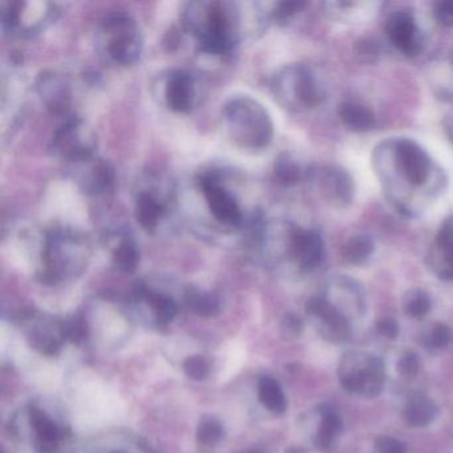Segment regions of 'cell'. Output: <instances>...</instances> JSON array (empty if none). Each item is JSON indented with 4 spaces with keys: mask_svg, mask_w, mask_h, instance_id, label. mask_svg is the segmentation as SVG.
I'll use <instances>...</instances> for the list:
<instances>
[{
    "mask_svg": "<svg viewBox=\"0 0 453 453\" xmlns=\"http://www.w3.org/2000/svg\"><path fill=\"white\" fill-rule=\"evenodd\" d=\"M310 181L314 182L322 197L334 208L343 209L351 205L357 195L351 174L339 165L314 166Z\"/></svg>",
    "mask_w": 453,
    "mask_h": 453,
    "instance_id": "8fae6325",
    "label": "cell"
},
{
    "mask_svg": "<svg viewBox=\"0 0 453 453\" xmlns=\"http://www.w3.org/2000/svg\"><path fill=\"white\" fill-rule=\"evenodd\" d=\"M402 306L403 311L407 317L420 320L431 311V296L421 288H411L403 296Z\"/></svg>",
    "mask_w": 453,
    "mask_h": 453,
    "instance_id": "f546056e",
    "label": "cell"
},
{
    "mask_svg": "<svg viewBox=\"0 0 453 453\" xmlns=\"http://www.w3.org/2000/svg\"><path fill=\"white\" fill-rule=\"evenodd\" d=\"M426 264L437 278L453 282V216L440 225L426 256Z\"/></svg>",
    "mask_w": 453,
    "mask_h": 453,
    "instance_id": "e0dca14e",
    "label": "cell"
},
{
    "mask_svg": "<svg viewBox=\"0 0 453 453\" xmlns=\"http://www.w3.org/2000/svg\"><path fill=\"white\" fill-rule=\"evenodd\" d=\"M105 55L115 65H136L142 54V35L136 20L123 12H110L100 22Z\"/></svg>",
    "mask_w": 453,
    "mask_h": 453,
    "instance_id": "52a82bcc",
    "label": "cell"
},
{
    "mask_svg": "<svg viewBox=\"0 0 453 453\" xmlns=\"http://www.w3.org/2000/svg\"><path fill=\"white\" fill-rule=\"evenodd\" d=\"M434 19L444 26V27H453V0H445V2H437L434 4Z\"/></svg>",
    "mask_w": 453,
    "mask_h": 453,
    "instance_id": "74e56055",
    "label": "cell"
},
{
    "mask_svg": "<svg viewBox=\"0 0 453 453\" xmlns=\"http://www.w3.org/2000/svg\"><path fill=\"white\" fill-rule=\"evenodd\" d=\"M242 18L238 4L198 0L185 4L181 25L197 39L201 51L224 55L232 51L240 39Z\"/></svg>",
    "mask_w": 453,
    "mask_h": 453,
    "instance_id": "7a4b0ae2",
    "label": "cell"
},
{
    "mask_svg": "<svg viewBox=\"0 0 453 453\" xmlns=\"http://www.w3.org/2000/svg\"><path fill=\"white\" fill-rule=\"evenodd\" d=\"M31 421H33L34 428L38 434L39 441L43 444L44 448L47 449L54 448L59 442L60 437H62V429L46 413L42 412L38 408H33Z\"/></svg>",
    "mask_w": 453,
    "mask_h": 453,
    "instance_id": "83f0119b",
    "label": "cell"
},
{
    "mask_svg": "<svg viewBox=\"0 0 453 453\" xmlns=\"http://www.w3.org/2000/svg\"><path fill=\"white\" fill-rule=\"evenodd\" d=\"M275 99L291 112H306L319 107L327 91L319 76L306 65H288L280 68L272 83Z\"/></svg>",
    "mask_w": 453,
    "mask_h": 453,
    "instance_id": "5b68a950",
    "label": "cell"
},
{
    "mask_svg": "<svg viewBox=\"0 0 453 453\" xmlns=\"http://www.w3.org/2000/svg\"><path fill=\"white\" fill-rule=\"evenodd\" d=\"M198 185L217 222L229 227L242 226V209L234 195L221 184L219 174L203 173L198 180Z\"/></svg>",
    "mask_w": 453,
    "mask_h": 453,
    "instance_id": "30bf717a",
    "label": "cell"
},
{
    "mask_svg": "<svg viewBox=\"0 0 453 453\" xmlns=\"http://www.w3.org/2000/svg\"><path fill=\"white\" fill-rule=\"evenodd\" d=\"M43 282L57 283L75 277L86 269L88 264V240L78 230L71 227H54L44 235L42 248Z\"/></svg>",
    "mask_w": 453,
    "mask_h": 453,
    "instance_id": "3957f363",
    "label": "cell"
},
{
    "mask_svg": "<svg viewBox=\"0 0 453 453\" xmlns=\"http://www.w3.org/2000/svg\"><path fill=\"white\" fill-rule=\"evenodd\" d=\"M453 341L452 328L445 323H434L424 334L423 343L428 351L439 352L447 349Z\"/></svg>",
    "mask_w": 453,
    "mask_h": 453,
    "instance_id": "4dcf8cb0",
    "label": "cell"
},
{
    "mask_svg": "<svg viewBox=\"0 0 453 453\" xmlns=\"http://www.w3.org/2000/svg\"><path fill=\"white\" fill-rule=\"evenodd\" d=\"M258 396L265 408L275 415H282L288 408V400L280 388V383L270 376H264L259 380Z\"/></svg>",
    "mask_w": 453,
    "mask_h": 453,
    "instance_id": "484cf974",
    "label": "cell"
},
{
    "mask_svg": "<svg viewBox=\"0 0 453 453\" xmlns=\"http://www.w3.org/2000/svg\"><path fill=\"white\" fill-rule=\"evenodd\" d=\"M319 423L314 436V445L320 452L330 453L338 447L343 434V420L334 408L322 405L318 411Z\"/></svg>",
    "mask_w": 453,
    "mask_h": 453,
    "instance_id": "d6986e66",
    "label": "cell"
},
{
    "mask_svg": "<svg viewBox=\"0 0 453 453\" xmlns=\"http://www.w3.org/2000/svg\"><path fill=\"white\" fill-rule=\"evenodd\" d=\"M338 379L349 394L373 399L381 394L386 384V365L370 352L349 351L339 362Z\"/></svg>",
    "mask_w": 453,
    "mask_h": 453,
    "instance_id": "8992f818",
    "label": "cell"
},
{
    "mask_svg": "<svg viewBox=\"0 0 453 453\" xmlns=\"http://www.w3.org/2000/svg\"><path fill=\"white\" fill-rule=\"evenodd\" d=\"M112 453H124V452H120V450H118V452H112Z\"/></svg>",
    "mask_w": 453,
    "mask_h": 453,
    "instance_id": "7bdbcfd3",
    "label": "cell"
},
{
    "mask_svg": "<svg viewBox=\"0 0 453 453\" xmlns=\"http://www.w3.org/2000/svg\"><path fill=\"white\" fill-rule=\"evenodd\" d=\"M439 408L431 397L426 395L416 394L408 396L404 407H403V418L407 426L412 428H426L434 423Z\"/></svg>",
    "mask_w": 453,
    "mask_h": 453,
    "instance_id": "44dd1931",
    "label": "cell"
},
{
    "mask_svg": "<svg viewBox=\"0 0 453 453\" xmlns=\"http://www.w3.org/2000/svg\"><path fill=\"white\" fill-rule=\"evenodd\" d=\"M36 91L52 115L70 118L71 84L62 73L44 71L36 79Z\"/></svg>",
    "mask_w": 453,
    "mask_h": 453,
    "instance_id": "2e32d148",
    "label": "cell"
},
{
    "mask_svg": "<svg viewBox=\"0 0 453 453\" xmlns=\"http://www.w3.org/2000/svg\"><path fill=\"white\" fill-rule=\"evenodd\" d=\"M306 4L303 2H280L270 10V18L275 22L285 23L298 12H303Z\"/></svg>",
    "mask_w": 453,
    "mask_h": 453,
    "instance_id": "d6a6232c",
    "label": "cell"
},
{
    "mask_svg": "<svg viewBox=\"0 0 453 453\" xmlns=\"http://www.w3.org/2000/svg\"><path fill=\"white\" fill-rule=\"evenodd\" d=\"M306 310L326 341L330 343H346L351 339V320L338 311L325 296H318L310 299Z\"/></svg>",
    "mask_w": 453,
    "mask_h": 453,
    "instance_id": "4fadbf2b",
    "label": "cell"
},
{
    "mask_svg": "<svg viewBox=\"0 0 453 453\" xmlns=\"http://www.w3.org/2000/svg\"><path fill=\"white\" fill-rule=\"evenodd\" d=\"M62 334L65 338L70 341L78 342L83 341L88 334V328H87V322L83 317L78 315V317L71 318L68 322H65L62 326Z\"/></svg>",
    "mask_w": 453,
    "mask_h": 453,
    "instance_id": "d590c367",
    "label": "cell"
},
{
    "mask_svg": "<svg viewBox=\"0 0 453 453\" xmlns=\"http://www.w3.org/2000/svg\"><path fill=\"white\" fill-rule=\"evenodd\" d=\"M137 298L145 301L148 306L153 310L157 320L160 323L172 322L173 318L177 314V304L171 296H165V294L156 293V291L150 290L145 286H139L136 288Z\"/></svg>",
    "mask_w": 453,
    "mask_h": 453,
    "instance_id": "cb8c5ba5",
    "label": "cell"
},
{
    "mask_svg": "<svg viewBox=\"0 0 453 453\" xmlns=\"http://www.w3.org/2000/svg\"><path fill=\"white\" fill-rule=\"evenodd\" d=\"M224 436V426L214 418H203L198 424L197 440L203 447H213Z\"/></svg>",
    "mask_w": 453,
    "mask_h": 453,
    "instance_id": "1f68e13d",
    "label": "cell"
},
{
    "mask_svg": "<svg viewBox=\"0 0 453 453\" xmlns=\"http://www.w3.org/2000/svg\"><path fill=\"white\" fill-rule=\"evenodd\" d=\"M373 168L380 179L387 200L394 201L399 192L420 193L426 198L437 197L444 190L447 179L431 156L411 139H392L373 150Z\"/></svg>",
    "mask_w": 453,
    "mask_h": 453,
    "instance_id": "6da1fadb",
    "label": "cell"
},
{
    "mask_svg": "<svg viewBox=\"0 0 453 453\" xmlns=\"http://www.w3.org/2000/svg\"><path fill=\"white\" fill-rule=\"evenodd\" d=\"M70 165L73 180L87 195H104L115 184V169L103 158L92 156Z\"/></svg>",
    "mask_w": 453,
    "mask_h": 453,
    "instance_id": "9a60e30c",
    "label": "cell"
},
{
    "mask_svg": "<svg viewBox=\"0 0 453 453\" xmlns=\"http://www.w3.org/2000/svg\"><path fill=\"white\" fill-rule=\"evenodd\" d=\"M334 307L349 320L362 317L365 311V296L362 286L344 275L330 278L322 294Z\"/></svg>",
    "mask_w": 453,
    "mask_h": 453,
    "instance_id": "5bb4252c",
    "label": "cell"
},
{
    "mask_svg": "<svg viewBox=\"0 0 453 453\" xmlns=\"http://www.w3.org/2000/svg\"><path fill=\"white\" fill-rule=\"evenodd\" d=\"M375 251V242L372 237L365 233L352 235L342 248V257L349 265H365Z\"/></svg>",
    "mask_w": 453,
    "mask_h": 453,
    "instance_id": "d4e9b609",
    "label": "cell"
},
{
    "mask_svg": "<svg viewBox=\"0 0 453 453\" xmlns=\"http://www.w3.org/2000/svg\"><path fill=\"white\" fill-rule=\"evenodd\" d=\"M230 137L248 150H264L272 142L274 128L264 105L249 96L230 99L224 107Z\"/></svg>",
    "mask_w": 453,
    "mask_h": 453,
    "instance_id": "277c9868",
    "label": "cell"
},
{
    "mask_svg": "<svg viewBox=\"0 0 453 453\" xmlns=\"http://www.w3.org/2000/svg\"><path fill=\"white\" fill-rule=\"evenodd\" d=\"M373 448L376 453H408L404 442L388 434H380L376 437Z\"/></svg>",
    "mask_w": 453,
    "mask_h": 453,
    "instance_id": "8d00e7d4",
    "label": "cell"
},
{
    "mask_svg": "<svg viewBox=\"0 0 453 453\" xmlns=\"http://www.w3.org/2000/svg\"><path fill=\"white\" fill-rule=\"evenodd\" d=\"M357 54H359L365 62H375L379 57V47L376 46L375 42L365 39V41L359 42V44H357Z\"/></svg>",
    "mask_w": 453,
    "mask_h": 453,
    "instance_id": "ab89813d",
    "label": "cell"
},
{
    "mask_svg": "<svg viewBox=\"0 0 453 453\" xmlns=\"http://www.w3.org/2000/svg\"><path fill=\"white\" fill-rule=\"evenodd\" d=\"M57 4L50 2H4L0 12L2 28L12 35L33 36L57 20Z\"/></svg>",
    "mask_w": 453,
    "mask_h": 453,
    "instance_id": "ba28073f",
    "label": "cell"
},
{
    "mask_svg": "<svg viewBox=\"0 0 453 453\" xmlns=\"http://www.w3.org/2000/svg\"><path fill=\"white\" fill-rule=\"evenodd\" d=\"M314 166H306L296 155L290 152L278 156L274 164L275 179L285 187H294L311 177Z\"/></svg>",
    "mask_w": 453,
    "mask_h": 453,
    "instance_id": "603a6c76",
    "label": "cell"
},
{
    "mask_svg": "<svg viewBox=\"0 0 453 453\" xmlns=\"http://www.w3.org/2000/svg\"><path fill=\"white\" fill-rule=\"evenodd\" d=\"M384 33L391 46L404 57L415 58L423 52V34L415 15L408 10L391 12L384 23Z\"/></svg>",
    "mask_w": 453,
    "mask_h": 453,
    "instance_id": "7c38bea8",
    "label": "cell"
},
{
    "mask_svg": "<svg viewBox=\"0 0 453 453\" xmlns=\"http://www.w3.org/2000/svg\"><path fill=\"white\" fill-rule=\"evenodd\" d=\"M182 367H184L185 373L195 380H203L211 373V365H209L208 360L200 355L188 357Z\"/></svg>",
    "mask_w": 453,
    "mask_h": 453,
    "instance_id": "836d02e7",
    "label": "cell"
},
{
    "mask_svg": "<svg viewBox=\"0 0 453 453\" xmlns=\"http://www.w3.org/2000/svg\"><path fill=\"white\" fill-rule=\"evenodd\" d=\"M243 453H245V452H243ZM246 453H254V452H246Z\"/></svg>",
    "mask_w": 453,
    "mask_h": 453,
    "instance_id": "ee69618b",
    "label": "cell"
},
{
    "mask_svg": "<svg viewBox=\"0 0 453 453\" xmlns=\"http://www.w3.org/2000/svg\"><path fill=\"white\" fill-rule=\"evenodd\" d=\"M113 264L120 272L131 274L139 266L140 253L136 242L129 235H124L113 248Z\"/></svg>",
    "mask_w": 453,
    "mask_h": 453,
    "instance_id": "4316f807",
    "label": "cell"
},
{
    "mask_svg": "<svg viewBox=\"0 0 453 453\" xmlns=\"http://www.w3.org/2000/svg\"><path fill=\"white\" fill-rule=\"evenodd\" d=\"M166 213H168V205L155 193L150 190H142L137 193L136 201H134V216L145 232L155 233Z\"/></svg>",
    "mask_w": 453,
    "mask_h": 453,
    "instance_id": "ffe728a7",
    "label": "cell"
},
{
    "mask_svg": "<svg viewBox=\"0 0 453 453\" xmlns=\"http://www.w3.org/2000/svg\"><path fill=\"white\" fill-rule=\"evenodd\" d=\"M185 303L200 317H213L219 314L221 309L219 298L214 294L205 293L195 288H188L185 294Z\"/></svg>",
    "mask_w": 453,
    "mask_h": 453,
    "instance_id": "f1b7e54d",
    "label": "cell"
},
{
    "mask_svg": "<svg viewBox=\"0 0 453 453\" xmlns=\"http://www.w3.org/2000/svg\"><path fill=\"white\" fill-rule=\"evenodd\" d=\"M166 105L174 112L187 113L195 107L197 86L192 73L176 70L169 73L164 88Z\"/></svg>",
    "mask_w": 453,
    "mask_h": 453,
    "instance_id": "ac0fdd59",
    "label": "cell"
},
{
    "mask_svg": "<svg viewBox=\"0 0 453 453\" xmlns=\"http://www.w3.org/2000/svg\"><path fill=\"white\" fill-rule=\"evenodd\" d=\"M338 115L342 123L349 131L357 132V134H367L375 129V113L362 103L352 102V100L341 103Z\"/></svg>",
    "mask_w": 453,
    "mask_h": 453,
    "instance_id": "7402d4cb",
    "label": "cell"
},
{
    "mask_svg": "<svg viewBox=\"0 0 453 453\" xmlns=\"http://www.w3.org/2000/svg\"><path fill=\"white\" fill-rule=\"evenodd\" d=\"M445 132H447L448 137H449L450 142H453V113L447 118L444 123Z\"/></svg>",
    "mask_w": 453,
    "mask_h": 453,
    "instance_id": "b9f144b4",
    "label": "cell"
},
{
    "mask_svg": "<svg viewBox=\"0 0 453 453\" xmlns=\"http://www.w3.org/2000/svg\"><path fill=\"white\" fill-rule=\"evenodd\" d=\"M282 327L283 333H285L286 335L298 336L302 331L301 319L296 317V315L288 314V317L285 318V320H283Z\"/></svg>",
    "mask_w": 453,
    "mask_h": 453,
    "instance_id": "60d3db41",
    "label": "cell"
},
{
    "mask_svg": "<svg viewBox=\"0 0 453 453\" xmlns=\"http://www.w3.org/2000/svg\"><path fill=\"white\" fill-rule=\"evenodd\" d=\"M376 331L383 338L394 341L399 335V326H397L396 320L392 319V318H381L376 323Z\"/></svg>",
    "mask_w": 453,
    "mask_h": 453,
    "instance_id": "f35d334b",
    "label": "cell"
},
{
    "mask_svg": "<svg viewBox=\"0 0 453 453\" xmlns=\"http://www.w3.org/2000/svg\"><path fill=\"white\" fill-rule=\"evenodd\" d=\"M397 372L405 379H413L420 372L421 362L418 354L413 351H405L397 360Z\"/></svg>",
    "mask_w": 453,
    "mask_h": 453,
    "instance_id": "e575fe53",
    "label": "cell"
},
{
    "mask_svg": "<svg viewBox=\"0 0 453 453\" xmlns=\"http://www.w3.org/2000/svg\"><path fill=\"white\" fill-rule=\"evenodd\" d=\"M96 134L91 127L78 116H70L54 132L51 139V150L55 156L67 161L78 163L95 156Z\"/></svg>",
    "mask_w": 453,
    "mask_h": 453,
    "instance_id": "9c48e42d",
    "label": "cell"
},
{
    "mask_svg": "<svg viewBox=\"0 0 453 453\" xmlns=\"http://www.w3.org/2000/svg\"><path fill=\"white\" fill-rule=\"evenodd\" d=\"M293 453H296V452H293Z\"/></svg>",
    "mask_w": 453,
    "mask_h": 453,
    "instance_id": "f6af8a7d",
    "label": "cell"
}]
</instances>
